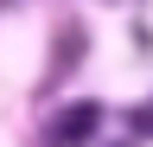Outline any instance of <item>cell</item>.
I'll list each match as a JSON object with an SVG mask.
<instances>
[{
    "label": "cell",
    "instance_id": "1",
    "mask_svg": "<svg viewBox=\"0 0 153 147\" xmlns=\"http://www.w3.org/2000/svg\"><path fill=\"white\" fill-rule=\"evenodd\" d=\"M96 134H102V109L96 102H70L45 122V147H89Z\"/></svg>",
    "mask_w": 153,
    "mask_h": 147
}]
</instances>
